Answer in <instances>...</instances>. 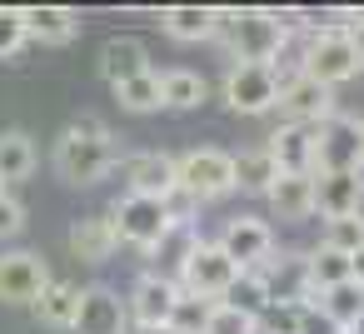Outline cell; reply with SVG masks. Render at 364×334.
I'll use <instances>...</instances> for the list:
<instances>
[{"label": "cell", "instance_id": "44dd1931", "mask_svg": "<svg viewBox=\"0 0 364 334\" xmlns=\"http://www.w3.org/2000/svg\"><path fill=\"white\" fill-rule=\"evenodd\" d=\"M279 220H309L314 215V175H279L264 195Z\"/></svg>", "mask_w": 364, "mask_h": 334}, {"label": "cell", "instance_id": "5bb4252c", "mask_svg": "<svg viewBox=\"0 0 364 334\" xmlns=\"http://www.w3.org/2000/svg\"><path fill=\"white\" fill-rule=\"evenodd\" d=\"M200 249V235H195V225H170L165 230V239L145 254L150 259V279H165V284H180V274H185V264H190V254Z\"/></svg>", "mask_w": 364, "mask_h": 334}, {"label": "cell", "instance_id": "f1b7e54d", "mask_svg": "<svg viewBox=\"0 0 364 334\" xmlns=\"http://www.w3.org/2000/svg\"><path fill=\"white\" fill-rule=\"evenodd\" d=\"M205 100V80L195 70H165L160 75V105L165 110H195Z\"/></svg>", "mask_w": 364, "mask_h": 334}, {"label": "cell", "instance_id": "8d00e7d4", "mask_svg": "<svg viewBox=\"0 0 364 334\" xmlns=\"http://www.w3.org/2000/svg\"><path fill=\"white\" fill-rule=\"evenodd\" d=\"M349 279H354V284L364 289V244H359V249L349 254Z\"/></svg>", "mask_w": 364, "mask_h": 334}, {"label": "cell", "instance_id": "d6a6232c", "mask_svg": "<svg viewBox=\"0 0 364 334\" xmlns=\"http://www.w3.org/2000/svg\"><path fill=\"white\" fill-rule=\"evenodd\" d=\"M21 45H26V21H21V6H0V60H11Z\"/></svg>", "mask_w": 364, "mask_h": 334}, {"label": "cell", "instance_id": "484cf974", "mask_svg": "<svg viewBox=\"0 0 364 334\" xmlns=\"http://www.w3.org/2000/svg\"><path fill=\"white\" fill-rule=\"evenodd\" d=\"M304 279H309V294H324L334 284H349V254H334V249H309L304 254Z\"/></svg>", "mask_w": 364, "mask_h": 334}, {"label": "cell", "instance_id": "9a60e30c", "mask_svg": "<svg viewBox=\"0 0 364 334\" xmlns=\"http://www.w3.org/2000/svg\"><path fill=\"white\" fill-rule=\"evenodd\" d=\"M359 205H364V170H344V175H314V210H324V220L359 215Z\"/></svg>", "mask_w": 364, "mask_h": 334}, {"label": "cell", "instance_id": "60d3db41", "mask_svg": "<svg viewBox=\"0 0 364 334\" xmlns=\"http://www.w3.org/2000/svg\"><path fill=\"white\" fill-rule=\"evenodd\" d=\"M349 334H354V329H349Z\"/></svg>", "mask_w": 364, "mask_h": 334}, {"label": "cell", "instance_id": "7a4b0ae2", "mask_svg": "<svg viewBox=\"0 0 364 334\" xmlns=\"http://www.w3.org/2000/svg\"><path fill=\"white\" fill-rule=\"evenodd\" d=\"M215 36L230 45V55L240 65H269V70H274L279 50L289 45L274 11H215Z\"/></svg>", "mask_w": 364, "mask_h": 334}, {"label": "cell", "instance_id": "d6986e66", "mask_svg": "<svg viewBox=\"0 0 364 334\" xmlns=\"http://www.w3.org/2000/svg\"><path fill=\"white\" fill-rule=\"evenodd\" d=\"M115 225H110V215H80L75 225H70V249H75V259H85V264H105L110 254H115Z\"/></svg>", "mask_w": 364, "mask_h": 334}, {"label": "cell", "instance_id": "d4e9b609", "mask_svg": "<svg viewBox=\"0 0 364 334\" xmlns=\"http://www.w3.org/2000/svg\"><path fill=\"white\" fill-rule=\"evenodd\" d=\"M75 299H80L75 284H65V279H46V289L36 294V314H41V324H50V329H70V319H75Z\"/></svg>", "mask_w": 364, "mask_h": 334}, {"label": "cell", "instance_id": "4316f807", "mask_svg": "<svg viewBox=\"0 0 364 334\" xmlns=\"http://www.w3.org/2000/svg\"><path fill=\"white\" fill-rule=\"evenodd\" d=\"M220 304H230V309H240V314L259 319L274 299H269V284H264V274H259V269H240V279L225 289V299H220Z\"/></svg>", "mask_w": 364, "mask_h": 334}, {"label": "cell", "instance_id": "277c9868", "mask_svg": "<svg viewBox=\"0 0 364 334\" xmlns=\"http://www.w3.org/2000/svg\"><path fill=\"white\" fill-rule=\"evenodd\" d=\"M175 190H185L190 200H220V195H230L235 190V155H225V150H185L180 160H175Z\"/></svg>", "mask_w": 364, "mask_h": 334}, {"label": "cell", "instance_id": "4dcf8cb0", "mask_svg": "<svg viewBox=\"0 0 364 334\" xmlns=\"http://www.w3.org/2000/svg\"><path fill=\"white\" fill-rule=\"evenodd\" d=\"M210 309H215V299H200V294H185L180 289V299L170 309V334H205Z\"/></svg>", "mask_w": 364, "mask_h": 334}, {"label": "cell", "instance_id": "74e56055", "mask_svg": "<svg viewBox=\"0 0 364 334\" xmlns=\"http://www.w3.org/2000/svg\"><path fill=\"white\" fill-rule=\"evenodd\" d=\"M125 334H170V324H125Z\"/></svg>", "mask_w": 364, "mask_h": 334}, {"label": "cell", "instance_id": "5b68a950", "mask_svg": "<svg viewBox=\"0 0 364 334\" xmlns=\"http://www.w3.org/2000/svg\"><path fill=\"white\" fill-rule=\"evenodd\" d=\"M344 170H364V130L349 115H329L324 125H314V175H344Z\"/></svg>", "mask_w": 364, "mask_h": 334}, {"label": "cell", "instance_id": "836d02e7", "mask_svg": "<svg viewBox=\"0 0 364 334\" xmlns=\"http://www.w3.org/2000/svg\"><path fill=\"white\" fill-rule=\"evenodd\" d=\"M205 334H255V319L230 309V304H215L210 319H205Z\"/></svg>", "mask_w": 364, "mask_h": 334}, {"label": "cell", "instance_id": "4fadbf2b", "mask_svg": "<svg viewBox=\"0 0 364 334\" xmlns=\"http://www.w3.org/2000/svg\"><path fill=\"white\" fill-rule=\"evenodd\" d=\"M120 175H125V195L165 200V195L175 190V160H170V155H160V150L125 155V160H120Z\"/></svg>", "mask_w": 364, "mask_h": 334}, {"label": "cell", "instance_id": "f546056e", "mask_svg": "<svg viewBox=\"0 0 364 334\" xmlns=\"http://www.w3.org/2000/svg\"><path fill=\"white\" fill-rule=\"evenodd\" d=\"M115 95H120V105H125V110L150 115V110H160V75H155V70H140L135 80L115 85Z\"/></svg>", "mask_w": 364, "mask_h": 334}, {"label": "cell", "instance_id": "7c38bea8", "mask_svg": "<svg viewBox=\"0 0 364 334\" xmlns=\"http://www.w3.org/2000/svg\"><path fill=\"white\" fill-rule=\"evenodd\" d=\"M125 299L115 294V289H105V284H90V289H80V299H75V319H70V329L75 334H125Z\"/></svg>", "mask_w": 364, "mask_h": 334}, {"label": "cell", "instance_id": "30bf717a", "mask_svg": "<svg viewBox=\"0 0 364 334\" xmlns=\"http://www.w3.org/2000/svg\"><path fill=\"white\" fill-rule=\"evenodd\" d=\"M215 244H220L225 259H235L240 269H259V264L269 259V249H274V230H269L264 220H255V215H235Z\"/></svg>", "mask_w": 364, "mask_h": 334}, {"label": "cell", "instance_id": "7402d4cb", "mask_svg": "<svg viewBox=\"0 0 364 334\" xmlns=\"http://www.w3.org/2000/svg\"><path fill=\"white\" fill-rule=\"evenodd\" d=\"M140 70H150V65H145V45H140L135 36L105 41V50H100V75H105L110 85H125V80H135Z\"/></svg>", "mask_w": 364, "mask_h": 334}, {"label": "cell", "instance_id": "d590c367", "mask_svg": "<svg viewBox=\"0 0 364 334\" xmlns=\"http://www.w3.org/2000/svg\"><path fill=\"white\" fill-rule=\"evenodd\" d=\"M344 36H349V45H354V60L364 65V11H359V16H349V26H344Z\"/></svg>", "mask_w": 364, "mask_h": 334}, {"label": "cell", "instance_id": "ac0fdd59", "mask_svg": "<svg viewBox=\"0 0 364 334\" xmlns=\"http://www.w3.org/2000/svg\"><path fill=\"white\" fill-rule=\"evenodd\" d=\"M21 21H26V41L41 45H65L80 31V11L70 6H21Z\"/></svg>", "mask_w": 364, "mask_h": 334}, {"label": "cell", "instance_id": "ffe728a7", "mask_svg": "<svg viewBox=\"0 0 364 334\" xmlns=\"http://www.w3.org/2000/svg\"><path fill=\"white\" fill-rule=\"evenodd\" d=\"M314 304H319V319L329 324V334H349L359 319H364V289L349 279V284H334V289H324V294H314Z\"/></svg>", "mask_w": 364, "mask_h": 334}, {"label": "cell", "instance_id": "cb8c5ba5", "mask_svg": "<svg viewBox=\"0 0 364 334\" xmlns=\"http://www.w3.org/2000/svg\"><path fill=\"white\" fill-rule=\"evenodd\" d=\"M36 170V145L26 130H0V190L16 185V180H31Z\"/></svg>", "mask_w": 364, "mask_h": 334}, {"label": "cell", "instance_id": "1f68e13d", "mask_svg": "<svg viewBox=\"0 0 364 334\" xmlns=\"http://www.w3.org/2000/svg\"><path fill=\"white\" fill-rule=\"evenodd\" d=\"M324 249H334V254H354L359 244H364V220L359 215H344V220H324V239H319Z\"/></svg>", "mask_w": 364, "mask_h": 334}, {"label": "cell", "instance_id": "ba28073f", "mask_svg": "<svg viewBox=\"0 0 364 334\" xmlns=\"http://www.w3.org/2000/svg\"><path fill=\"white\" fill-rule=\"evenodd\" d=\"M240 279V264L235 259H225V249L220 244H205L200 239V249L190 254V264H185V274H180V289L185 294H200V299H225V289Z\"/></svg>", "mask_w": 364, "mask_h": 334}, {"label": "cell", "instance_id": "9c48e42d", "mask_svg": "<svg viewBox=\"0 0 364 334\" xmlns=\"http://www.w3.org/2000/svg\"><path fill=\"white\" fill-rule=\"evenodd\" d=\"M279 110L289 115V125H324L334 115V90H324L309 75H284L279 80Z\"/></svg>", "mask_w": 364, "mask_h": 334}, {"label": "cell", "instance_id": "3957f363", "mask_svg": "<svg viewBox=\"0 0 364 334\" xmlns=\"http://www.w3.org/2000/svg\"><path fill=\"white\" fill-rule=\"evenodd\" d=\"M299 75L319 80L324 90H334V85H344V80L359 75V60H354V45H349L344 26H319L309 36V50L299 60Z\"/></svg>", "mask_w": 364, "mask_h": 334}, {"label": "cell", "instance_id": "603a6c76", "mask_svg": "<svg viewBox=\"0 0 364 334\" xmlns=\"http://www.w3.org/2000/svg\"><path fill=\"white\" fill-rule=\"evenodd\" d=\"M160 26L170 41H210L215 36V6H170L160 11Z\"/></svg>", "mask_w": 364, "mask_h": 334}, {"label": "cell", "instance_id": "2e32d148", "mask_svg": "<svg viewBox=\"0 0 364 334\" xmlns=\"http://www.w3.org/2000/svg\"><path fill=\"white\" fill-rule=\"evenodd\" d=\"M269 160L279 165V175H314V130L309 125H279L269 135Z\"/></svg>", "mask_w": 364, "mask_h": 334}, {"label": "cell", "instance_id": "ab89813d", "mask_svg": "<svg viewBox=\"0 0 364 334\" xmlns=\"http://www.w3.org/2000/svg\"><path fill=\"white\" fill-rule=\"evenodd\" d=\"M359 130H364V120H359Z\"/></svg>", "mask_w": 364, "mask_h": 334}, {"label": "cell", "instance_id": "6da1fadb", "mask_svg": "<svg viewBox=\"0 0 364 334\" xmlns=\"http://www.w3.org/2000/svg\"><path fill=\"white\" fill-rule=\"evenodd\" d=\"M115 170V135L105 120L85 115L55 140V175L65 185H95Z\"/></svg>", "mask_w": 364, "mask_h": 334}, {"label": "cell", "instance_id": "83f0119b", "mask_svg": "<svg viewBox=\"0 0 364 334\" xmlns=\"http://www.w3.org/2000/svg\"><path fill=\"white\" fill-rule=\"evenodd\" d=\"M274 180H279V165L269 160V150H245V155H235V190L269 195Z\"/></svg>", "mask_w": 364, "mask_h": 334}, {"label": "cell", "instance_id": "e0dca14e", "mask_svg": "<svg viewBox=\"0 0 364 334\" xmlns=\"http://www.w3.org/2000/svg\"><path fill=\"white\" fill-rule=\"evenodd\" d=\"M180 299V284H165V279H150L140 274L130 299H125V319L130 324H170V309Z\"/></svg>", "mask_w": 364, "mask_h": 334}, {"label": "cell", "instance_id": "f35d334b", "mask_svg": "<svg viewBox=\"0 0 364 334\" xmlns=\"http://www.w3.org/2000/svg\"><path fill=\"white\" fill-rule=\"evenodd\" d=\"M354 334H364V319H359V324H354Z\"/></svg>", "mask_w": 364, "mask_h": 334}, {"label": "cell", "instance_id": "e575fe53", "mask_svg": "<svg viewBox=\"0 0 364 334\" xmlns=\"http://www.w3.org/2000/svg\"><path fill=\"white\" fill-rule=\"evenodd\" d=\"M21 225H26V210H21V200H16L11 190H0V239H11Z\"/></svg>", "mask_w": 364, "mask_h": 334}, {"label": "cell", "instance_id": "8fae6325", "mask_svg": "<svg viewBox=\"0 0 364 334\" xmlns=\"http://www.w3.org/2000/svg\"><path fill=\"white\" fill-rule=\"evenodd\" d=\"M46 279H50V269L41 254H31V249L0 254V304H36Z\"/></svg>", "mask_w": 364, "mask_h": 334}, {"label": "cell", "instance_id": "52a82bcc", "mask_svg": "<svg viewBox=\"0 0 364 334\" xmlns=\"http://www.w3.org/2000/svg\"><path fill=\"white\" fill-rule=\"evenodd\" d=\"M225 105L235 115H264L279 105V75L269 65H235L225 75Z\"/></svg>", "mask_w": 364, "mask_h": 334}, {"label": "cell", "instance_id": "8992f818", "mask_svg": "<svg viewBox=\"0 0 364 334\" xmlns=\"http://www.w3.org/2000/svg\"><path fill=\"white\" fill-rule=\"evenodd\" d=\"M110 225H115V239L120 244H135V249H155L170 230V215H165V200H145V195H120L115 210H105Z\"/></svg>", "mask_w": 364, "mask_h": 334}]
</instances>
